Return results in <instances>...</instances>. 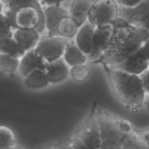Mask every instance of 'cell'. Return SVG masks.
Listing matches in <instances>:
<instances>
[{
  "instance_id": "obj_1",
  "label": "cell",
  "mask_w": 149,
  "mask_h": 149,
  "mask_svg": "<svg viewBox=\"0 0 149 149\" xmlns=\"http://www.w3.org/2000/svg\"><path fill=\"white\" fill-rule=\"evenodd\" d=\"M113 27L108 47L94 64L114 67L126 61L149 38V31L132 25L120 17L113 24Z\"/></svg>"
},
{
  "instance_id": "obj_2",
  "label": "cell",
  "mask_w": 149,
  "mask_h": 149,
  "mask_svg": "<svg viewBox=\"0 0 149 149\" xmlns=\"http://www.w3.org/2000/svg\"><path fill=\"white\" fill-rule=\"evenodd\" d=\"M114 96L127 109L137 112L143 106L146 93L140 75L103 66Z\"/></svg>"
},
{
  "instance_id": "obj_3",
  "label": "cell",
  "mask_w": 149,
  "mask_h": 149,
  "mask_svg": "<svg viewBox=\"0 0 149 149\" xmlns=\"http://www.w3.org/2000/svg\"><path fill=\"white\" fill-rule=\"evenodd\" d=\"M96 117L101 133L100 149H120L126 137L134 131L130 121L106 110L96 108Z\"/></svg>"
},
{
  "instance_id": "obj_4",
  "label": "cell",
  "mask_w": 149,
  "mask_h": 149,
  "mask_svg": "<svg viewBox=\"0 0 149 149\" xmlns=\"http://www.w3.org/2000/svg\"><path fill=\"white\" fill-rule=\"evenodd\" d=\"M120 6L115 0H94L87 21L94 26L113 24L119 18Z\"/></svg>"
},
{
  "instance_id": "obj_5",
  "label": "cell",
  "mask_w": 149,
  "mask_h": 149,
  "mask_svg": "<svg viewBox=\"0 0 149 149\" xmlns=\"http://www.w3.org/2000/svg\"><path fill=\"white\" fill-rule=\"evenodd\" d=\"M74 135L90 149H100L101 133L96 117V108L93 109Z\"/></svg>"
},
{
  "instance_id": "obj_6",
  "label": "cell",
  "mask_w": 149,
  "mask_h": 149,
  "mask_svg": "<svg viewBox=\"0 0 149 149\" xmlns=\"http://www.w3.org/2000/svg\"><path fill=\"white\" fill-rule=\"evenodd\" d=\"M68 41L69 39L60 36H43L36 46V51L47 63L52 62L63 57Z\"/></svg>"
},
{
  "instance_id": "obj_7",
  "label": "cell",
  "mask_w": 149,
  "mask_h": 149,
  "mask_svg": "<svg viewBox=\"0 0 149 149\" xmlns=\"http://www.w3.org/2000/svg\"><path fill=\"white\" fill-rule=\"evenodd\" d=\"M149 38L144 45L123 63L112 67L129 73L141 75L148 69Z\"/></svg>"
},
{
  "instance_id": "obj_8",
  "label": "cell",
  "mask_w": 149,
  "mask_h": 149,
  "mask_svg": "<svg viewBox=\"0 0 149 149\" xmlns=\"http://www.w3.org/2000/svg\"><path fill=\"white\" fill-rule=\"evenodd\" d=\"M119 17L132 25L149 31V0H143L132 8L120 7Z\"/></svg>"
},
{
  "instance_id": "obj_9",
  "label": "cell",
  "mask_w": 149,
  "mask_h": 149,
  "mask_svg": "<svg viewBox=\"0 0 149 149\" xmlns=\"http://www.w3.org/2000/svg\"><path fill=\"white\" fill-rule=\"evenodd\" d=\"M113 24L96 26L93 38V52L88 57L93 63L96 62L106 52L113 34Z\"/></svg>"
},
{
  "instance_id": "obj_10",
  "label": "cell",
  "mask_w": 149,
  "mask_h": 149,
  "mask_svg": "<svg viewBox=\"0 0 149 149\" xmlns=\"http://www.w3.org/2000/svg\"><path fill=\"white\" fill-rule=\"evenodd\" d=\"M41 18V11L35 6H25L17 10L13 25L20 29H36Z\"/></svg>"
},
{
  "instance_id": "obj_11",
  "label": "cell",
  "mask_w": 149,
  "mask_h": 149,
  "mask_svg": "<svg viewBox=\"0 0 149 149\" xmlns=\"http://www.w3.org/2000/svg\"><path fill=\"white\" fill-rule=\"evenodd\" d=\"M42 12L45 18V26L47 29L48 35L58 36V25L63 17L69 16V10L62 5H52L42 7Z\"/></svg>"
},
{
  "instance_id": "obj_12",
  "label": "cell",
  "mask_w": 149,
  "mask_h": 149,
  "mask_svg": "<svg viewBox=\"0 0 149 149\" xmlns=\"http://www.w3.org/2000/svg\"><path fill=\"white\" fill-rule=\"evenodd\" d=\"M46 64L47 62L38 54L36 48H34L24 52V55L19 58L17 72L24 79L36 69L45 68Z\"/></svg>"
},
{
  "instance_id": "obj_13",
  "label": "cell",
  "mask_w": 149,
  "mask_h": 149,
  "mask_svg": "<svg viewBox=\"0 0 149 149\" xmlns=\"http://www.w3.org/2000/svg\"><path fill=\"white\" fill-rule=\"evenodd\" d=\"M45 69L50 85L63 83L70 77V67L62 58L47 63Z\"/></svg>"
},
{
  "instance_id": "obj_14",
  "label": "cell",
  "mask_w": 149,
  "mask_h": 149,
  "mask_svg": "<svg viewBox=\"0 0 149 149\" xmlns=\"http://www.w3.org/2000/svg\"><path fill=\"white\" fill-rule=\"evenodd\" d=\"M12 36L20 49L26 52L36 48L41 36L36 29L16 28L12 31Z\"/></svg>"
},
{
  "instance_id": "obj_15",
  "label": "cell",
  "mask_w": 149,
  "mask_h": 149,
  "mask_svg": "<svg viewBox=\"0 0 149 149\" xmlns=\"http://www.w3.org/2000/svg\"><path fill=\"white\" fill-rule=\"evenodd\" d=\"M95 27L96 26L86 21L79 28V31L74 38V42L78 47L87 57H89L93 52V38Z\"/></svg>"
},
{
  "instance_id": "obj_16",
  "label": "cell",
  "mask_w": 149,
  "mask_h": 149,
  "mask_svg": "<svg viewBox=\"0 0 149 149\" xmlns=\"http://www.w3.org/2000/svg\"><path fill=\"white\" fill-rule=\"evenodd\" d=\"M94 0H72L69 9V16L80 27L87 21L90 8Z\"/></svg>"
},
{
  "instance_id": "obj_17",
  "label": "cell",
  "mask_w": 149,
  "mask_h": 149,
  "mask_svg": "<svg viewBox=\"0 0 149 149\" xmlns=\"http://www.w3.org/2000/svg\"><path fill=\"white\" fill-rule=\"evenodd\" d=\"M62 58L70 68L75 65H84L88 60V57L78 47L74 40H69L67 42Z\"/></svg>"
},
{
  "instance_id": "obj_18",
  "label": "cell",
  "mask_w": 149,
  "mask_h": 149,
  "mask_svg": "<svg viewBox=\"0 0 149 149\" xmlns=\"http://www.w3.org/2000/svg\"><path fill=\"white\" fill-rule=\"evenodd\" d=\"M24 85L31 91H39L48 87L50 83L46 76L45 69L40 68L32 71L24 78Z\"/></svg>"
},
{
  "instance_id": "obj_19",
  "label": "cell",
  "mask_w": 149,
  "mask_h": 149,
  "mask_svg": "<svg viewBox=\"0 0 149 149\" xmlns=\"http://www.w3.org/2000/svg\"><path fill=\"white\" fill-rule=\"evenodd\" d=\"M3 5V13L6 14L13 24L14 16L17 10L25 6H35L42 13V8L38 0H0Z\"/></svg>"
},
{
  "instance_id": "obj_20",
  "label": "cell",
  "mask_w": 149,
  "mask_h": 149,
  "mask_svg": "<svg viewBox=\"0 0 149 149\" xmlns=\"http://www.w3.org/2000/svg\"><path fill=\"white\" fill-rule=\"evenodd\" d=\"M0 53L20 58L24 52L18 46L11 32L9 34L0 35Z\"/></svg>"
},
{
  "instance_id": "obj_21",
  "label": "cell",
  "mask_w": 149,
  "mask_h": 149,
  "mask_svg": "<svg viewBox=\"0 0 149 149\" xmlns=\"http://www.w3.org/2000/svg\"><path fill=\"white\" fill-rule=\"evenodd\" d=\"M79 28V26L77 23L70 16H66L60 20L58 25V36L70 40L71 38H75Z\"/></svg>"
},
{
  "instance_id": "obj_22",
  "label": "cell",
  "mask_w": 149,
  "mask_h": 149,
  "mask_svg": "<svg viewBox=\"0 0 149 149\" xmlns=\"http://www.w3.org/2000/svg\"><path fill=\"white\" fill-rule=\"evenodd\" d=\"M17 148V140L11 128L0 126V149H15Z\"/></svg>"
},
{
  "instance_id": "obj_23",
  "label": "cell",
  "mask_w": 149,
  "mask_h": 149,
  "mask_svg": "<svg viewBox=\"0 0 149 149\" xmlns=\"http://www.w3.org/2000/svg\"><path fill=\"white\" fill-rule=\"evenodd\" d=\"M19 58L10 55L0 53V73L1 74H14L17 72Z\"/></svg>"
},
{
  "instance_id": "obj_24",
  "label": "cell",
  "mask_w": 149,
  "mask_h": 149,
  "mask_svg": "<svg viewBox=\"0 0 149 149\" xmlns=\"http://www.w3.org/2000/svg\"><path fill=\"white\" fill-rule=\"evenodd\" d=\"M120 149H148V148L134 130L126 137Z\"/></svg>"
},
{
  "instance_id": "obj_25",
  "label": "cell",
  "mask_w": 149,
  "mask_h": 149,
  "mask_svg": "<svg viewBox=\"0 0 149 149\" xmlns=\"http://www.w3.org/2000/svg\"><path fill=\"white\" fill-rule=\"evenodd\" d=\"M90 75V70L86 64L75 65L70 68V77L76 82H82L86 80Z\"/></svg>"
},
{
  "instance_id": "obj_26",
  "label": "cell",
  "mask_w": 149,
  "mask_h": 149,
  "mask_svg": "<svg viewBox=\"0 0 149 149\" xmlns=\"http://www.w3.org/2000/svg\"><path fill=\"white\" fill-rule=\"evenodd\" d=\"M13 31V24L9 17L4 14H0V35L11 33Z\"/></svg>"
},
{
  "instance_id": "obj_27",
  "label": "cell",
  "mask_w": 149,
  "mask_h": 149,
  "mask_svg": "<svg viewBox=\"0 0 149 149\" xmlns=\"http://www.w3.org/2000/svg\"><path fill=\"white\" fill-rule=\"evenodd\" d=\"M69 143L73 149H90L75 135H73L71 138V140L69 141Z\"/></svg>"
},
{
  "instance_id": "obj_28",
  "label": "cell",
  "mask_w": 149,
  "mask_h": 149,
  "mask_svg": "<svg viewBox=\"0 0 149 149\" xmlns=\"http://www.w3.org/2000/svg\"><path fill=\"white\" fill-rule=\"evenodd\" d=\"M143 0H115V2L118 3L120 7H125V8H132L139 4Z\"/></svg>"
},
{
  "instance_id": "obj_29",
  "label": "cell",
  "mask_w": 149,
  "mask_h": 149,
  "mask_svg": "<svg viewBox=\"0 0 149 149\" xmlns=\"http://www.w3.org/2000/svg\"><path fill=\"white\" fill-rule=\"evenodd\" d=\"M141 79L143 84V88L145 90L146 94H149V70H146L141 75Z\"/></svg>"
},
{
  "instance_id": "obj_30",
  "label": "cell",
  "mask_w": 149,
  "mask_h": 149,
  "mask_svg": "<svg viewBox=\"0 0 149 149\" xmlns=\"http://www.w3.org/2000/svg\"><path fill=\"white\" fill-rule=\"evenodd\" d=\"M65 0H38V3L42 7L45 6H52V5H61L63 2Z\"/></svg>"
},
{
  "instance_id": "obj_31",
  "label": "cell",
  "mask_w": 149,
  "mask_h": 149,
  "mask_svg": "<svg viewBox=\"0 0 149 149\" xmlns=\"http://www.w3.org/2000/svg\"><path fill=\"white\" fill-rule=\"evenodd\" d=\"M140 138L141 139V141H143V143L145 144V146L149 149V129L146 131H142V132H137Z\"/></svg>"
},
{
  "instance_id": "obj_32",
  "label": "cell",
  "mask_w": 149,
  "mask_h": 149,
  "mask_svg": "<svg viewBox=\"0 0 149 149\" xmlns=\"http://www.w3.org/2000/svg\"><path fill=\"white\" fill-rule=\"evenodd\" d=\"M144 107L147 108L148 111H149V94H147V96H146V100H145V102H144Z\"/></svg>"
},
{
  "instance_id": "obj_33",
  "label": "cell",
  "mask_w": 149,
  "mask_h": 149,
  "mask_svg": "<svg viewBox=\"0 0 149 149\" xmlns=\"http://www.w3.org/2000/svg\"><path fill=\"white\" fill-rule=\"evenodd\" d=\"M59 149H73L72 148V146L70 145V143H69V141L67 142V143H65L61 148H59Z\"/></svg>"
},
{
  "instance_id": "obj_34",
  "label": "cell",
  "mask_w": 149,
  "mask_h": 149,
  "mask_svg": "<svg viewBox=\"0 0 149 149\" xmlns=\"http://www.w3.org/2000/svg\"><path fill=\"white\" fill-rule=\"evenodd\" d=\"M1 13H3V5L2 2L0 1V14Z\"/></svg>"
},
{
  "instance_id": "obj_35",
  "label": "cell",
  "mask_w": 149,
  "mask_h": 149,
  "mask_svg": "<svg viewBox=\"0 0 149 149\" xmlns=\"http://www.w3.org/2000/svg\"><path fill=\"white\" fill-rule=\"evenodd\" d=\"M46 149H59V148H56V147H52V148H46Z\"/></svg>"
},
{
  "instance_id": "obj_36",
  "label": "cell",
  "mask_w": 149,
  "mask_h": 149,
  "mask_svg": "<svg viewBox=\"0 0 149 149\" xmlns=\"http://www.w3.org/2000/svg\"><path fill=\"white\" fill-rule=\"evenodd\" d=\"M15 149H22V148H15Z\"/></svg>"
},
{
  "instance_id": "obj_37",
  "label": "cell",
  "mask_w": 149,
  "mask_h": 149,
  "mask_svg": "<svg viewBox=\"0 0 149 149\" xmlns=\"http://www.w3.org/2000/svg\"><path fill=\"white\" fill-rule=\"evenodd\" d=\"M148 70H149V61H148Z\"/></svg>"
},
{
  "instance_id": "obj_38",
  "label": "cell",
  "mask_w": 149,
  "mask_h": 149,
  "mask_svg": "<svg viewBox=\"0 0 149 149\" xmlns=\"http://www.w3.org/2000/svg\"><path fill=\"white\" fill-rule=\"evenodd\" d=\"M22 149H23V148H22Z\"/></svg>"
}]
</instances>
